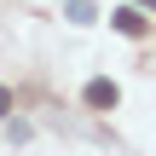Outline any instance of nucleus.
<instances>
[{"label":"nucleus","mask_w":156,"mask_h":156,"mask_svg":"<svg viewBox=\"0 0 156 156\" xmlns=\"http://www.w3.org/2000/svg\"><path fill=\"white\" fill-rule=\"evenodd\" d=\"M116 29H122V35H145V17H139V6H122V12H116Z\"/></svg>","instance_id":"f03ea898"},{"label":"nucleus","mask_w":156,"mask_h":156,"mask_svg":"<svg viewBox=\"0 0 156 156\" xmlns=\"http://www.w3.org/2000/svg\"><path fill=\"white\" fill-rule=\"evenodd\" d=\"M116 98H122L116 81H93V87H87V104H93V110H116Z\"/></svg>","instance_id":"f257e3e1"},{"label":"nucleus","mask_w":156,"mask_h":156,"mask_svg":"<svg viewBox=\"0 0 156 156\" xmlns=\"http://www.w3.org/2000/svg\"><path fill=\"white\" fill-rule=\"evenodd\" d=\"M0 116H12V93L6 87H0Z\"/></svg>","instance_id":"7ed1b4c3"},{"label":"nucleus","mask_w":156,"mask_h":156,"mask_svg":"<svg viewBox=\"0 0 156 156\" xmlns=\"http://www.w3.org/2000/svg\"><path fill=\"white\" fill-rule=\"evenodd\" d=\"M139 6H151V12H156V0H139Z\"/></svg>","instance_id":"20e7f679"}]
</instances>
